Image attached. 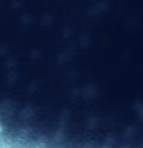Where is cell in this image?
Listing matches in <instances>:
<instances>
[{"mask_svg": "<svg viewBox=\"0 0 143 148\" xmlns=\"http://www.w3.org/2000/svg\"><path fill=\"white\" fill-rule=\"evenodd\" d=\"M0 130H2V129H0Z\"/></svg>", "mask_w": 143, "mask_h": 148, "instance_id": "6da1fadb", "label": "cell"}]
</instances>
